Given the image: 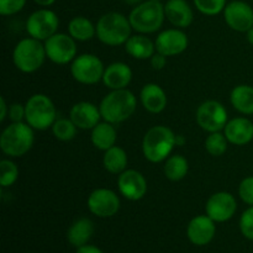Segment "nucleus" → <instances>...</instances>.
<instances>
[{"mask_svg": "<svg viewBox=\"0 0 253 253\" xmlns=\"http://www.w3.org/2000/svg\"><path fill=\"white\" fill-rule=\"evenodd\" d=\"M34 128L26 123H11L2 130L0 136V148L10 157H22L34 146Z\"/></svg>", "mask_w": 253, "mask_h": 253, "instance_id": "nucleus-4", "label": "nucleus"}, {"mask_svg": "<svg viewBox=\"0 0 253 253\" xmlns=\"http://www.w3.org/2000/svg\"><path fill=\"white\" fill-rule=\"evenodd\" d=\"M90 140L96 150L105 152L106 150L115 146L116 140H118V132H116V128L114 127L113 124L103 121V123H99L91 130Z\"/></svg>", "mask_w": 253, "mask_h": 253, "instance_id": "nucleus-24", "label": "nucleus"}, {"mask_svg": "<svg viewBox=\"0 0 253 253\" xmlns=\"http://www.w3.org/2000/svg\"><path fill=\"white\" fill-rule=\"evenodd\" d=\"M128 158L125 150L119 146H113L104 152L103 166L111 174H121L127 167Z\"/></svg>", "mask_w": 253, "mask_h": 253, "instance_id": "nucleus-27", "label": "nucleus"}, {"mask_svg": "<svg viewBox=\"0 0 253 253\" xmlns=\"http://www.w3.org/2000/svg\"><path fill=\"white\" fill-rule=\"evenodd\" d=\"M51 128L54 137L59 141H64V142L73 140L77 135V130H78L73 121L66 118L57 119Z\"/></svg>", "mask_w": 253, "mask_h": 253, "instance_id": "nucleus-30", "label": "nucleus"}, {"mask_svg": "<svg viewBox=\"0 0 253 253\" xmlns=\"http://www.w3.org/2000/svg\"><path fill=\"white\" fill-rule=\"evenodd\" d=\"M34 1L36 2L37 5H40V6L47 7V6H51V5H53L54 2H56V0H34Z\"/></svg>", "mask_w": 253, "mask_h": 253, "instance_id": "nucleus-41", "label": "nucleus"}, {"mask_svg": "<svg viewBox=\"0 0 253 253\" xmlns=\"http://www.w3.org/2000/svg\"><path fill=\"white\" fill-rule=\"evenodd\" d=\"M166 19L177 29L190 26L194 19V12L187 0H168L165 4Z\"/></svg>", "mask_w": 253, "mask_h": 253, "instance_id": "nucleus-20", "label": "nucleus"}, {"mask_svg": "<svg viewBox=\"0 0 253 253\" xmlns=\"http://www.w3.org/2000/svg\"><path fill=\"white\" fill-rule=\"evenodd\" d=\"M96 37L106 46L125 44L131 37L132 26L128 17L120 12H106L96 22Z\"/></svg>", "mask_w": 253, "mask_h": 253, "instance_id": "nucleus-3", "label": "nucleus"}, {"mask_svg": "<svg viewBox=\"0 0 253 253\" xmlns=\"http://www.w3.org/2000/svg\"><path fill=\"white\" fill-rule=\"evenodd\" d=\"M26 0H0V14L2 16H11L24 9Z\"/></svg>", "mask_w": 253, "mask_h": 253, "instance_id": "nucleus-35", "label": "nucleus"}, {"mask_svg": "<svg viewBox=\"0 0 253 253\" xmlns=\"http://www.w3.org/2000/svg\"><path fill=\"white\" fill-rule=\"evenodd\" d=\"M47 58L44 44L40 40L27 37L19 41L12 52L15 67L22 73H34L39 71Z\"/></svg>", "mask_w": 253, "mask_h": 253, "instance_id": "nucleus-6", "label": "nucleus"}, {"mask_svg": "<svg viewBox=\"0 0 253 253\" xmlns=\"http://www.w3.org/2000/svg\"><path fill=\"white\" fill-rule=\"evenodd\" d=\"M76 253H104L99 247L93 246V245H85L77 250Z\"/></svg>", "mask_w": 253, "mask_h": 253, "instance_id": "nucleus-40", "label": "nucleus"}, {"mask_svg": "<svg viewBox=\"0 0 253 253\" xmlns=\"http://www.w3.org/2000/svg\"><path fill=\"white\" fill-rule=\"evenodd\" d=\"M118 188L125 199L137 202L145 197L148 185L142 173L135 169H126L119 174Z\"/></svg>", "mask_w": 253, "mask_h": 253, "instance_id": "nucleus-15", "label": "nucleus"}, {"mask_svg": "<svg viewBox=\"0 0 253 253\" xmlns=\"http://www.w3.org/2000/svg\"><path fill=\"white\" fill-rule=\"evenodd\" d=\"M88 209L98 217H111L120 210V198L114 190L99 188L89 195Z\"/></svg>", "mask_w": 253, "mask_h": 253, "instance_id": "nucleus-12", "label": "nucleus"}, {"mask_svg": "<svg viewBox=\"0 0 253 253\" xmlns=\"http://www.w3.org/2000/svg\"><path fill=\"white\" fill-rule=\"evenodd\" d=\"M9 115V106H7L6 101H5L4 96L0 98V121H4Z\"/></svg>", "mask_w": 253, "mask_h": 253, "instance_id": "nucleus-39", "label": "nucleus"}, {"mask_svg": "<svg viewBox=\"0 0 253 253\" xmlns=\"http://www.w3.org/2000/svg\"><path fill=\"white\" fill-rule=\"evenodd\" d=\"M132 81V71L124 62H114L104 71L103 83L110 90L126 89Z\"/></svg>", "mask_w": 253, "mask_h": 253, "instance_id": "nucleus-21", "label": "nucleus"}, {"mask_svg": "<svg viewBox=\"0 0 253 253\" xmlns=\"http://www.w3.org/2000/svg\"><path fill=\"white\" fill-rule=\"evenodd\" d=\"M25 121L34 130L44 131L52 127L57 120V111L53 101L44 94H34L25 104Z\"/></svg>", "mask_w": 253, "mask_h": 253, "instance_id": "nucleus-7", "label": "nucleus"}, {"mask_svg": "<svg viewBox=\"0 0 253 253\" xmlns=\"http://www.w3.org/2000/svg\"><path fill=\"white\" fill-rule=\"evenodd\" d=\"M125 49L131 57L136 59H148L156 53V44L146 35L140 34L131 36L126 41Z\"/></svg>", "mask_w": 253, "mask_h": 253, "instance_id": "nucleus-25", "label": "nucleus"}, {"mask_svg": "<svg viewBox=\"0 0 253 253\" xmlns=\"http://www.w3.org/2000/svg\"><path fill=\"white\" fill-rule=\"evenodd\" d=\"M152 1H158V2H161V1H162V0H152Z\"/></svg>", "mask_w": 253, "mask_h": 253, "instance_id": "nucleus-45", "label": "nucleus"}, {"mask_svg": "<svg viewBox=\"0 0 253 253\" xmlns=\"http://www.w3.org/2000/svg\"><path fill=\"white\" fill-rule=\"evenodd\" d=\"M230 101L235 110L244 115H253V86L241 84L232 89Z\"/></svg>", "mask_w": 253, "mask_h": 253, "instance_id": "nucleus-26", "label": "nucleus"}, {"mask_svg": "<svg viewBox=\"0 0 253 253\" xmlns=\"http://www.w3.org/2000/svg\"><path fill=\"white\" fill-rule=\"evenodd\" d=\"M189 170V163H188L187 158L183 157L180 155H173L166 160L165 167H163V172L167 179L172 180V182H179L185 175L188 174Z\"/></svg>", "mask_w": 253, "mask_h": 253, "instance_id": "nucleus-29", "label": "nucleus"}, {"mask_svg": "<svg viewBox=\"0 0 253 253\" xmlns=\"http://www.w3.org/2000/svg\"><path fill=\"white\" fill-rule=\"evenodd\" d=\"M237 210V202L231 193L217 192L208 199L205 212L215 222H225L232 219Z\"/></svg>", "mask_w": 253, "mask_h": 253, "instance_id": "nucleus-14", "label": "nucleus"}, {"mask_svg": "<svg viewBox=\"0 0 253 253\" xmlns=\"http://www.w3.org/2000/svg\"><path fill=\"white\" fill-rule=\"evenodd\" d=\"M198 11L208 16H215L224 11L227 0H193Z\"/></svg>", "mask_w": 253, "mask_h": 253, "instance_id": "nucleus-33", "label": "nucleus"}, {"mask_svg": "<svg viewBox=\"0 0 253 253\" xmlns=\"http://www.w3.org/2000/svg\"><path fill=\"white\" fill-rule=\"evenodd\" d=\"M224 135L232 145H247L253 140V123L247 118L231 119L225 126Z\"/></svg>", "mask_w": 253, "mask_h": 253, "instance_id": "nucleus-19", "label": "nucleus"}, {"mask_svg": "<svg viewBox=\"0 0 253 253\" xmlns=\"http://www.w3.org/2000/svg\"><path fill=\"white\" fill-rule=\"evenodd\" d=\"M185 142H187V140H185L184 136L175 135V146H179V147H182V146L185 145Z\"/></svg>", "mask_w": 253, "mask_h": 253, "instance_id": "nucleus-42", "label": "nucleus"}, {"mask_svg": "<svg viewBox=\"0 0 253 253\" xmlns=\"http://www.w3.org/2000/svg\"><path fill=\"white\" fill-rule=\"evenodd\" d=\"M227 141L226 136L224 133L219 132H211L205 140V150L208 151V153L214 157H220V156L224 155L227 151Z\"/></svg>", "mask_w": 253, "mask_h": 253, "instance_id": "nucleus-31", "label": "nucleus"}, {"mask_svg": "<svg viewBox=\"0 0 253 253\" xmlns=\"http://www.w3.org/2000/svg\"><path fill=\"white\" fill-rule=\"evenodd\" d=\"M150 61L151 66H152V68L155 69V71H162L166 67V64H167V57L163 56L162 53L156 52V53L151 57Z\"/></svg>", "mask_w": 253, "mask_h": 253, "instance_id": "nucleus-38", "label": "nucleus"}, {"mask_svg": "<svg viewBox=\"0 0 253 253\" xmlns=\"http://www.w3.org/2000/svg\"><path fill=\"white\" fill-rule=\"evenodd\" d=\"M156 52L166 57L178 56L188 48L189 40L180 29H168L160 32L155 41Z\"/></svg>", "mask_w": 253, "mask_h": 253, "instance_id": "nucleus-16", "label": "nucleus"}, {"mask_svg": "<svg viewBox=\"0 0 253 253\" xmlns=\"http://www.w3.org/2000/svg\"><path fill=\"white\" fill-rule=\"evenodd\" d=\"M69 119L79 130H93L100 123V109L89 101H79L74 104L69 113Z\"/></svg>", "mask_w": 253, "mask_h": 253, "instance_id": "nucleus-18", "label": "nucleus"}, {"mask_svg": "<svg viewBox=\"0 0 253 253\" xmlns=\"http://www.w3.org/2000/svg\"><path fill=\"white\" fill-rule=\"evenodd\" d=\"M216 234L215 221L208 215H198L190 220L187 229V236L195 246H205L210 244Z\"/></svg>", "mask_w": 253, "mask_h": 253, "instance_id": "nucleus-17", "label": "nucleus"}, {"mask_svg": "<svg viewBox=\"0 0 253 253\" xmlns=\"http://www.w3.org/2000/svg\"><path fill=\"white\" fill-rule=\"evenodd\" d=\"M136 106L137 99L135 94L128 89H119L106 94L99 109L104 121L116 125L128 120L136 111Z\"/></svg>", "mask_w": 253, "mask_h": 253, "instance_id": "nucleus-1", "label": "nucleus"}, {"mask_svg": "<svg viewBox=\"0 0 253 253\" xmlns=\"http://www.w3.org/2000/svg\"><path fill=\"white\" fill-rule=\"evenodd\" d=\"M68 34L76 41H89L96 35V26L93 22L84 16H76L69 21Z\"/></svg>", "mask_w": 253, "mask_h": 253, "instance_id": "nucleus-28", "label": "nucleus"}, {"mask_svg": "<svg viewBox=\"0 0 253 253\" xmlns=\"http://www.w3.org/2000/svg\"><path fill=\"white\" fill-rule=\"evenodd\" d=\"M94 234V224L91 220L86 217L76 220L67 231V240L72 246L79 247L88 245L89 240Z\"/></svg>", "mask_w": 253, "mask_h": 253, "instance_id": "nucleus-23", "label": "nucleus"}, {"mask_svg": "<svg viewBox=\"0 0 253 253\" xmlns=\"http://www.w3.org/2000/svg\"><path fill=\"white\" fill-rule=\"evenodd\" d=\"M19 178V168L10 160L0 161V185L2 188L11 187Z\"/></svg>", "mask_w": 253, "mask_h": 253, "instance_id": "nucleus-32", "label": "nucleus"}, {"mask_svg": "<svg viewBox=\"0 0 253 253\" xmlns=\"http://www.w3.org/2000/svg\"><path fill=\"white\" fill-rule=\"evenodd\" d=\"M9 119L11 123H22L26 116L25 105L20 103H14L9 106Z\"/></svg>", "mask_w": 253, "mask_h": 253, "instance_id": "nucleus-37", "label": "nucleus"}, {"mask_svg": "<svg viewBox=\"0 0 253 253\" xmlns=\"http://www.w3.org/2000/svg\"><path fill=\"white\" fill-rule=\"evenodd\" d=\"M104 71L105 67L101 59L91 53L77 56L71 64V74L74 81L85 85H93L103 81Z\"/></svg>", "mask_w": 253, "mask_h": 253, "instance_id": "nucleus-8", "label": "nucleus"}, {"mask_svg": "<svg viewBox=\"0 0 253 253\" xmlns=\"http://www.w3.org/2000/svg\"><path fill=\"white\" fill-rule=\"evenodd\" d=\"M195 118L198 125L209 133L224 130L229 121L226 109L216 100H207L200 104Z\"/></svg>", "mask_w": 253, "mask_h": 253, "instance_id": "nucleus-10", "label": "nucleus"}, {"mask_svg": "<svg viewBox=\"0 0 253 253\" xmlns=\"http://www.w3.org/2000/svg\"><path fill=\"white\" fill-rule=\"evenodd\" d=\"M175 146V133L163 125L148 128L142 140V152L151 163L163 162L172 153Z\"/></svg>", "mask_w": 253, "mask_h": 253, "instance_id": "nucleus-2", "label": "nucleus"}, {"mask_svg": "<svg viewBox=\"0 0 253 253\" xmlns=\"http://www.w3.org/2000/svg\"><path fill=\"white\" fill-rule=\"evenodd\" d=\"M240 230L247 240L253 241V207L242 212L240 217Z\"/></svg>", "mask_w": 253, "mask_h": 253, "instance_id": "nucleus-34", "label": "nucleus"}, {"mask_svg": "<svg viewBox=\"0 0 253 253\" xmlns=\"http://www.w3.org/2000/svg\"><path fill=\"white\" fill-rule=\"evenodd\" d=\"M239 195L244 203L253 207V177H247L240 183Z\"/></svg>", "mask_w": 253, "mask_h": 253, "instance_id": "nucleus-36", "label": "nucleus"}, {"mask_svg": "<svg viewBox=\"0 0 253 253\" xmlns=\"http://www.w3.org/2000/svg\"><path fill=\"white\" fill-rule=\"evenodd\" d=\"M246 34H247V40H249L250 43H251L253 46V26L249 30V31L246 32Z\"/></svg>", "mask_w": 253, "mask_h": 253, "instance_id": "nucleus-43", "label": "nucleus"}, {"mask_svg": "<svg viewBox=\"0 0 253 253\" xmlns=\"http://www.w3.org/2000/svg\"><path fill=\"white\" fill-rule=\"evenodd\" d=\"M140 100L145 110L151 114H160L166 109L168 103L167 94L162 86L156 83H148L143 85L140 93Z\"/></svg>", "mask_w": 253, "mask_h": 253, "instance_id": "nucleus-22", "label": "nucleus"}, {"mask_svg": "<svg viewBox=\"0 0 253 253\" xmlns=\"http://www.w3.org/2000/svg\"><path fill=\"white\" fill-rule=\"evenodd\" d=\"M222 12L225 22L234 31L247 32L253 26V9L242 0L227 2Z\"/></svg>", "mask_w": 253, "mask_h": 253, "instance_id": "nucleus-13", "label": "nucleus"}, {"mask_svg": "<svg viewBox=\"0 0 253 253\" xmlns=\"http://www.w3.org/2000/svg\"><path fill=\"white\" fill-rule=\"evenodd\" d=\"M124 2H125V4H128V5H138V4H141V2H142V0H123Z\"/></svg>", "mask_w": 253, "mask_h": 253, "instance_id": "nucleus-44", "label": "nucleus"}, {"mask_svg": "<svg viewBox=\"0 0 253 253\" xmlns=\"http://www.w3.org/2000/svg\"><path fill=\"white\" fill-rule=\"evenodd\" d=\"M165 19V5L152 0L136 5L128 15L133 31L143 35L157 32L162 27Z\"/></svg>", "mask_w": 253, "mask_h": 253, "instance_id": "nucleus-5", "label": "nucleus"}, {"mask_svg": "<svg viewBox=\"0 0 253 253\" xmlns=\"http://www.w3.org/2000/svg\"><path fill=\"white\" fill-rule=\"evenodd\" d=\"M59 26V19L54 11L49 9H40L32 12L26 20V31L30 37L46 41L54 34Z\"/></svg>", "mask_w": 253, "mask_h": 253, "instance_id": "nucleus-9", "label": "nucleus"}, {"mask_svg": "<svg viewBox=\"0 0 253 253\" xmlns=\"http://www.w3.org/2000/svg\"><path fill=\"white\" fill-rule=\"evenodd\" d=\"M47 58L56 64H68L77 57L76 40L67 34H54L44 41Z\"/></svg>", "mask_w": 253, "mask_h": 253, "instance_id": "nucleus-11", "label": "nucleus"}]
</instances>
